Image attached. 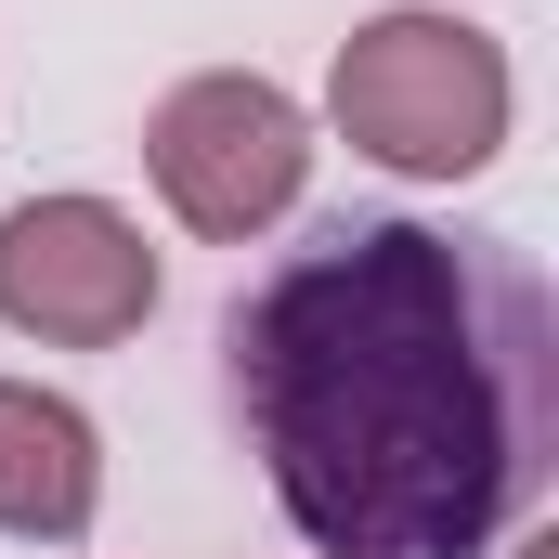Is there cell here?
<instances>
[{"label":"cell","instance_id":"obj_2","mask_svg":"<svg viewBox=\"0 0 559 559\" xmlns=\"http://www.w3.org/2000/svg\"><path fill=\"white\" fill-rule=\"evenodd\" d=\"M508 118H521L508 39L442 13V0L365 13L338 39V66H325V131L391 182H481L508 156Z\"/></svg>","mask_w":559,"mask_h":559},{"label":"cell","instance_id":"obj_4","mask_svg":"<svg viewBox=\"0 0 559 559\" xmlns=\"http://www.w3.org/2000/svg\"><path fill=\"white\" fill-rule=\"evenodd\" d=\"M156 248L118 195H13L0 209V325L39 352H118L156 325Z\"/></svg>","mask_w":559,"mask_h":559},{"label":"cell","instance_id":"obj_5","mask_svg":"<svg viewBox=\"0 0 559 559\" xmlns=\"http://www.w3.org/2000/svg\"><path fill=\"white\" fill-rule=\"evenodd\" d=\"M92 521H105V429L39 378H0V534L79 547Z\"/></svg>","mask_w":559,"mask_h":559},{"label":"cell","instance_id":"obj_6","mask_svg":"<svg viewBox=\"0 0 559 559\" xmlns=\"http://www.w3.org/2000/svg\"><path fill=\"white\" fill-rule=\"evenodd\" d=\"M508 559H559V534H534V547H508Z\"/></svg>","mask_w":559,"mask_h":559},{"label":"cell","instance_id":"obj_1","mask_svg":"<svg viewBox=\"0 0 559 559\" xmlns=\"http://www.w3.org/2000/svg\"><path fill=\"white\" fill-rule=\"evenodd\" d=\"M222 391L312 559H495L559 468V299L521 235L325 222L222 312Z\"/></svg>","mask_w":559,"mask_h":559},{"label":"cell","instance_id":"obj_3","mask_svg":"<svg viewBox=\"0 0 559 559\" xmlns=\"http://www.w3.org/2000/svg\"><path fill=\"white\" fill-rule=\"evenodd\" d=\"M143 169H156V195H169L182 235L248 248V235H274L312 195V105L286 79H261V66H195V79L156 92Z\"/></svg>","mask_w":559,"mask_h":559}]
</instances>
